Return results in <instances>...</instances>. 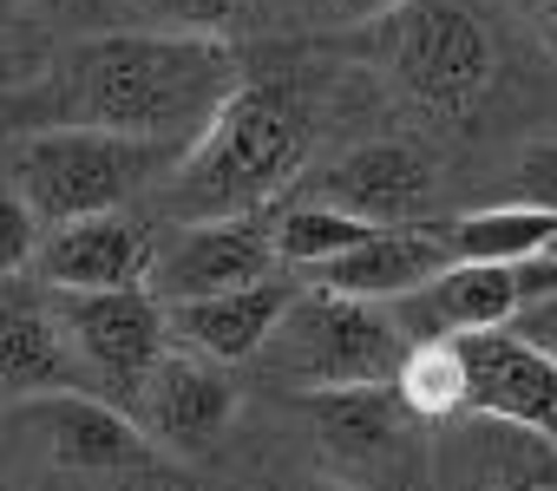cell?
I'll use <instances>...</instances> for the list:
<instances>
[{
	"mask_svg": "<svg viewBox=\"0 0 557 491\" xmlns=\"http://www.w3.org/2000/svg\"><path fill=\"white\" fill-rule=\"evenodd\" d=\"M511 328H518V335H524L531 348H544V354L557 361V295H550V302H531V309H524V315H518Z\"/></svg>",
	"mask_w": 557,
	"mask_h": 491,
	"instance_id": "cell-25",
	"label": "cell"
},
{
	"mask_svg": "<svg viewBox=\"0 0 557 491\" xmlns=\"http://www.w3.org/2000/svg\"><path fill=\"white\" fill-rule=\"evenodd\" d=\"M550 256H557V242H550Z\"/></svg>",
	"mask_w": 557,
	"mask_h": 491,
	"instance_id": "cell-29",
	"label": "cell"
},
{
	"mask_svg": "<svg viewBox=\"0 0 557 491\" xmlns=\"http://www.w3.org/2000/svg\"><path fill=\"white\" fill-rule=\"evenodd\" d=\"M302 491H361V484H355V478H309Z\"/></svg>",
	"mask_w": 557,
	"mask_h": 491,
	"instance_id": "cell-27",
	"label": "cell"
},
{
	"mask_svg": "<svg viewBox=\"0 0 557 491\" xmlns=\"http://www.w3.org/2000/svg\"><path fill=\"white\" fill-rule=\"evenodd\" d=\"M446 242H453L459 263H531L557 242V216L531 210V203H492V210L453 216Z\"/></svg>",
	"mask_w": 557,
	"mask_h": 491,
	"instance_id": "cell-19",
	"label": "cell"
},
{
	"mask_svg": "<svg viewBox=\"0 0 557 491\" xmlns=\"http://www.w3.org/2000/svg\"><path fill=\"white\" fill-rule=\"evenodd\" d=\"M132 419L145 426L151 445H164V452H177V458H203V452L230 432V419H236V387H230V374H223L216 361L177 348V354H164L158 374L145 380Z\"/></svg>",
	"mask_w": 557,
	"mask_h": 491,
	"instance_id": "cell-11",
	"label": "cell"
},
{
	"mask_svg": "<svg viewBox=\"0 0 557 491\" xmlns=\"http://www.w3.org/2000/svg\"><path fill=\"white\" fill-rule=\"evenodd\" d=\"M79 354L60 328L53 309L27 302L21 282L8 289V322H0V380H8V400H40V393H66L79 387Z\"/></svg>",
	"mask_w": 557,
	"mask_h": 491,
	"instance_id": "cell-18",
	"label": "cell"
},
{
	"mask_svg": "<svg viewBox=\"0 0 557 491\" xmlns=\"http://www.w3.org/2000/svg\"><path fill=\"white\" fill-rule=\"evenodd\" d=\"M440 491H557V439L505 419H446L433 439Z\"/></svg>",
	"mask_w": 557,
	"mask_h": 491,
	"instance_id": "cell-10",
	"label": "cell"
},
{
	"mask_svg": "<svg viewBox=\"0 0 557 491\" xmlns=\"http://www.w3.org/2000/svg\"><path fill=\"white\" fill-rule=\"evenodd\" d=\"M329 203V210H348L374 229H407L433 210V164L426 151L400 144V138H374V144H355L348 158H335L322 177H309Z\"/></svg>",
	"mask_w": 557,
	"mask_h": 491,
	"instance_id": "cell-12",
	"label": "cell"
},
{
	"mask_svg": "<svg viewBox=\"0 0 557 491\" xmlns=\"http://www.w3.org/2000/svg\"><path fill=\"white\" fill-rule=\"evenodd\" d=\"M243 92L236 60L223 40H190V34H99L73 47L60 73V105L66 125H99L138 144L184 151L223 118V105Z\"/></svg>",
	"mask_w": 557,
	"mask_h": 491,
	"instance_id": "cell-1",
	"label": "cell"
},
{
	"mask_svg": "<svg viewBox=\"0 0 557 491\" xmlns=\"http://www.w3.org/2000/svg\"><path fill=\"white\" fill-rule=\"evenodd\" d=\"M309 158V112L275 92V86H243L223 118L190 144V158L164 184V216L177 223H230L256 216L275 190H289Z\"/></svg>",
	"mask_w": 557,
	"mask_h": 491,
	"instance_id": "cell-2",
	"label": "cell"
},
{
	"mask_svg": "<svg viewBox=\"0 0 557 491\" xmlns=\"http://www.w3.org/2000/svg\"><path fill=\"white\" fill-rule=\"evenodd\" d=\"M524 14L537 21V34H550V40H557V0H524Z\"/></svg>",
	"mask_w": 557,
	"mask_h": 491,
	"instance_id": "cell-26",
	"label": "cell"
},
{
	"mask_svg": "<svg viewBox=\"0 0 557 491\" xmlns=\"http://www.w3.org/2000/svg\"><path fill=\"white\" fill-rule=\"evenodd\" d=\"M302 413L322 439V452L342 465V478H381L400 471L413 452V406L394 387H335V393H302Z\"/></svg>",
	"mask_w": 557,
	"mask_h": 491,
	"instance_id": "cell-13",
	"label": "cell"
},
{
	"mask_svg": "<svg viewBox=\"0 0 557 491\" xmlns=\"http://www.w3.org/2000/svg\"><path fill=\"white\" fill-rule=\"evenodd\" d=\"M400 328L381 302H355L335 289H296L283 328L256 354L269 380L296 393H335V387H394L400 374Z\"/></svg>",
	"mask_w": 557,
	"mask_h": 491,
	"instance_id": "cell-4",
	"label": "cell"
},
{
	"mask_svg": "<svg viewBox=\"0 0 557 491\" xmlns=\"http://www.w3.org/2000/svg\"><path fill=\"white\" fill-rule=\"evenodd\" d=\"M453 242L446 229H426V223H407V229H374L361 250H348L342 263L315 269L309 282L315 289H335V295H355V302H407L420 295L426 282H440L453 269Z\"/></svg>",
	"mask_w": 557,
	"mask_h": 491,
	"instance_id": "cell-16",
	"label": "cell"
},
{
	"mask_svg": "<svg viewBox=\"0 0 557 491\" xmlns=\"http://www.w3.org/2000/svg\"><path fill=\"white\" fill-rule=\"evenodd\" d=\"M151 34H190V40H223L230 27L256 21L262 0H125Z\"/></svg>",
	"mask_w": 557,
	"mask_h": 491,
	"instance_id": "cell-22",
	"label": "cell"
},
{
	"mask_svg": "<svg viewBox=\"0 0 557 491\" xmlns=\"http://www.w3.org/2000/svg\"><path fill=\"white\" fill-rule=\"evenodd\" d=\"M184 151L164 144H138L99 125H40L27 138H14L8 151V190L47 223H79V216H106L119 210L132 190H145L151 177L177 171Z\"/></svg>",
	"mask_w": 557,
	"mask_h": 491,
	"instance_id": "cell-3",
	"label": "cell"
},
{
	"mask_svg": "<svg viewBox=\"0 0 557 491\" xmlns=\"http://www.w3.org/2000/svg\"><path fill=\"white\" fill-rule=\"evenodd\" d=\"M466 354V413L472 419H505V426H537L557 432V361L531 348L518 328H485L459 341Z\"/></svg>",
	"mask_w": 557,
	"mask_h": 491,
	"instance_id": "cell-15",
	"label": "cell"
},
{
	"mask_svg": "<svg viewBox=\"0 0 557 491\" xmlns=\"http://www.w3.org/2000/svg\"><path fill=\"white\" fill-rule=\"evenodd\" d=\"M283 263L275 256V229L256 216H230V223H184V236L171 250H158L151 269V295L164 309L177 302H203V295H236L256 282H275L269 269Z\"/></svg>",
	"mask_w": 557,
	"mask_h": 491,
	"instance_id": "cell-9",
	"label": "cell"
},
{
	"mask_svg": "<svg viewBox=\"0 0 557 491\" xmlns=\"http://www.w3.org/2000/svg\"><path fill=\"white\" fill-rule=\"evenodd\" d=\"M407 491H426V484H420V478H413V484H407Z\"/></svg>",
	"mask_w": 557,
	"mask_h": 491,
	"instance_id": "cell-28",
	"label": "cell"
},
{
	"mask_svg": "<svg viewBox=\"0 0 557 491\" xmlns=\"http://www.w3.org/2000/svg\"><path fill=\"white\" fill-rule=\"evenodd\" d=\"M296 289L289 282H256V289H236V295H203V302H177L164 309L171 315V335L177 348L216 361V367H236V361H256L269 348V335L283 328Z\"/></svg>",
	"mask_w": 557,
	"mask_h": 491,
	"instance_id": "cell-17",
	"label": "cell"
},
{
	"mask_svg": "<svg viewBox=\"0 0 557 491\" xmlns=\"http://www.w3.org/2000/svg\"><path fill=\"white\" fill-rule=\"evenodd\" d=\"M8 426L27 432L53 465L66 471H132L151 458V439L145 426L119 406V400H99V393H40V400H8Z\"/></svg>",
	"mask_w": 557,
	"mask_h": 491,
	"instance_id": "cell-7",
	"label": "cell"
},
{
	"mask_svg": "<svg viewBox=\"0 0 557 491\" xmlns=\"http://www.w3.org/2000/svg\"><path fill=\"white\" fill-rule=\"evenodd\" d=\"M151 269H158L151 229L125 210H106L47 229L27 276L53 295H112V289H151Z\"/></svg>",
	"mask_w": 557,
	"mask_h": 491,
	"instance_id": "cell-8",
	"label": "cell"
},
{
	"mask_svg": "<svg viewBox=\"0 0 557 491\" xmlns=\"http://www.w3.org/2000/svg\"><path fill=\"white\" fill-rule=\"evenodd\" d=\"M407 0H289V14L309 27H381Z\"/></svg>",
	"mask_w": 557,
	"mask_h": 491,
	"instance_id": "cell-24",
	"label": "cell"
},
{
	"mask_svg": "<svg viewBox=\"0 0 557 491\" xmlns=\"http://www.w3.org/2000/svg\"><path fill=\"white\" fill-rule=\"evenodd\" d=\"M394 393L413 406L420 426H446V419H466V354L459 341H413L400 354V374H394Z\"/></svg>",
	"mask_w": 557,
	"mask_h": 491,
	"instance_id": "cell-20",
	"label": "cell"
},
{
	"mask_svg": "<svg viewBox=\"0 0 557 491\" xmlns=\"http://www.w3.org/2000/svg\"><path fill=\"white\" fill-rule=\"evenodd\" d=\"M269 229H275V256L309 269V276L329 269V263H342L348 250H361V242L374 236V223H361L348 210H329V203H289Z\"/></svg>",
	"mask_w": 557,
	"mask_h": 491,
	"instance_id": "cell-21",
	"label": "cell"
},
{
	"mask_svg": "<svg viewBox=\"0 0 557 491\" xmlns=\"http://www.w3.org/2000/svg\"><path fill=\"white\" fill-rule=\"evenodd\" d=\"M400 341H466L485 328H511L524 315V282L518 263H453L440 282H426L407 302H387Z\"/></svg>",
	"mask_w": 557,
	"mask_h": 491,
	"instance_id": "cell-14",
	"label": "cell"
},
{
	"mask_svg": "<svg viewBox=\"0 0 557 491\" xmlns=\"http://www.w3.org/2000/svg\"><path fill=\"white\" fill-rule=\"evenodd\" d=\"M374 60L400 92H413L433 112L479 105V92L498 73L485 27L459 0H407V8H394L374 27Z\"/></svg>",
	"mask_w": 557,
	"mask_h": 491,
	"instance_id": "cell-5",
	"label": "cell"
},
{
	"mask_svg": "<svg viewBox=\"0 0 557 491\" xmlns=\"http://www.w3.org/2000/svg\"><path fill=\"white\" fill-rule=\"evenodd\" d=\"M511 203L550 210L557 216V144H524L511 164Z\"/></svg>",
	"mask_w": 557,
	"mask_h": 491,
	"instance_id": "cell-23",
	"label": "cell"
},
{
	"mask_svg": "<svg viewBox=\"0 0 557 491\" xmlns=\"http://www.w3.org/2000/svg\"><path fill=\"white\" fill-rule=\"evenodd\" d=\"M53 295V289H47ZM53 315L86 367V380L119 400L125 413L138 406L145 380L158 374V361L171 354V315L151 289H112V295H53Z\"/></svg>",
	"mask_w": 557,
	"mask_h": 491,
	"instance_id": "cell-6",
	"label": "cell"
}]
</instances>
